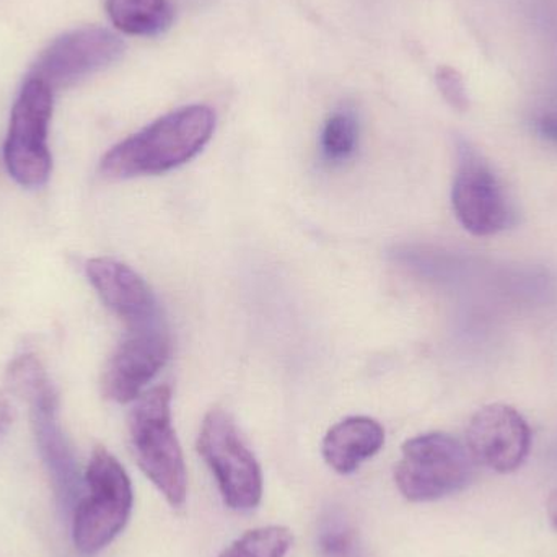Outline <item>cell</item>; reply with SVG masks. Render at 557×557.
<instances>
[{
  "label": "cell",
  "mask_w": 557,
  "mask_h": 557,
  "mask_svg": "<svg viewBox=\"0 0 557 557\" xmlns=\"http://www.w3.org/2000/svg\"><path fill=\"white\" fill-rule=\"evenodd\" d=\"M473 465L467 445L444 432H429L403 445L395 483L409 503H434L463 491Z\"/></svg>",
  "instance_id": "4"
},
{
  "label": "cell",
  "mask_w": 557,
  "mask_h": 557,
  "mask_svg": "<svg viewBox=\"0 0 557 557\" xmlns=\"http://www.w3.org/2000/svg\"><path fill=\"white\" fill-rule=\"evenodd\" d=\"M108 15L120 32L157 36L172 26L175 12L169 0H104Z\"/></svg>",
  "instance_id": "14"
},
{
  "label": "cell",
  "mask_w": 557,
  "mask_h": 557,
  "mask_svg": "<svg viewBox=\"0 0 557 557\" xmlns=\"http://www.w3.org/2000/svg\"><path fill=\"white\" fill-rule=\"evenodd\" d=\"M7 385L13 393L28 401L45 389L51 388L45 369L33 356H22L13 360L7 370Z\"/></svg>",
  "instance_id": "17"
},
{
  "label": "cell",
  "mask_w": 557,
  "mask_h": 557,
  "mask_svg": "<svg viewBox=\"0 0 557 557\" xmlns=\"http://www.w3.org/2000/svg\"><path fill=\"white\" fill-rule=\"evenodd\" d=\"M435 84L441 91L444 100L450 104L454 110L465 113L470 108V97H468L467 85H465L463 75L450 65H441L435 72Z\"/></svg>",
  "instance_id": "18"
},
{
  "label": "cell",
  "mask_w": 557,
  "mask_h": 557,
  "mask_svg": "<svg viewBox=\"0 0 557 557\" xmlns=\"http://www.w3.org/2000/svg\"><path fill=\"white\" fill-rule=\"evenodd\" d=\"M385 444V431L375 419L352 416L334 424L324 435L321 454L331 470L350 474L375 457Z\"/></svg>",
  "instance_id": "13"
},
{
  "label": "cell",
  "mask_w": 557,
  "mask_h": 557,
  "mask_svg": "<svg viewBox=\"0 0 557 557\" xmlns=\"http://www.w3.org/2000/svg\"><path fill=\"white\" fill-rule=\"evenodd\" d=\"M134 458L173 509L185 506L188 473L172 422V389L156 386L136 399L129 414Z\"/></svg>",
  "instance_id": "2"
},
{
  "label": "cell",
  "mask_w": 557,
  "mask_h": 557,
  "mask_svg": "<svg viewBox=\"0 0 557 557\" xmlns=\"http://www.w3.org/2000/svg\"><path fill=\"white\" fill-rule=\"evenodd\" d=\"M202 460L218 481L228 509L250 512L263 499V471L228 412L212 409L198 437Z\"/></svg>",
  "instance_id": "5"
},
{
  "label": "cell",
  "mask_w": 557,
  "mask_h": 557,
  "mask_svg": "<svg viewBox=\"0 0 557 557\" xmlns=\"http://www.w3.org/2000/svg\"><path fill=\"white\" fill-rule=\"evenodd\" d=\"M546 513H548L549 525L557 533V490L549 493L548 500H546Z\"/></svg>",
  "instance_id": "20"
},
{
  "label": "cell",
  "mask_w": 557,
  "mask_h": 557,
  "mask_svg": "<svg viewBox=\"0 0 557 557\" xmlns=\"http://www.w3.org/2000/svg\"><path fill=\"white\" fill-rule=\"evenodd\" d=\"M294 545V535L285 527L271 525L235 540L218 557H287Z\"/></svg>",
  "instance_id": "16"
},
{
  "label": "cell",
  "mask_w": 557,
  "mask_h": 557,
  "mask_svg": "<svg viewBox=\"0 0 557 557\" xmlns=\"http://www.w3.org/2000/svg\"><path fill=\"white\" fill-rule=\"evenodd\" d=\"M13 419H15V409H13L12 401H10L9 396L0 393V438L9 432Z\"/></svg>",
  "instance_id": "19"
},
{
  "label": "cell",
  "mask_w": 557,
  "mask_h": 557,
  "mask_svg": "<svg viewBox=\"0 0 557 557\" xmlns=\"http://www.w3.org/2000/svg\"><path fill=\"white\" fill-rule=\"evenodd\" d=\"M467 448L474 463L500 474L519 470L532 448L529 422L503 403L483 406L467 428Z\"/></svg>",
  "instance_id": "10"
},
{
  "label": "cell",
  "mask_w": 557,
  "mask_h": 557,
  "mask_svg": "<svg viewBox=\"0 0 557 557\" xmlns=\"http://www.w3.org/2000/svg\"><path fill=\"white\" fill-rule=\"evenodd\" d=\"M359 144V121L354 111H334L321 131V156L331 165H341L356 153Z\"/></svg>",
  "instance_id": "15"
},
{
  "label": "cell",
  "mask_w": 557,
  "mask_h": 557,
  "mask_svg": "<svg viewBox=\"0 0 557 557\" xmlns=\"http://www.w3.org/2000/svg\"><path fill=\"white\" fill-rule=\"evenodd\" d=\"M87 496L72 510V542L82 555H97L126 529L133 512V484L123 465L97 447L85 470Z\"/></svg>",
  "instance_id": "3"
},
{
  "label": "cell",
  "mask_w": 557,
  "mask_h": 557,
  "mask_svg": "<svg viewBox=\"0 0 557 557\" xmlns=\"http://www.w3.org/2000/svg\"><path fill=\"white\" fill-rule=\"evenodd\" d=\"M88 281L103 304L127 326L159 323V304L147 282L136 271L111 258H95L85 267Z\"/></svg>",
  "instance_id": "12"
},
{
  "label": "cell",
  "mask_w": 557,
  "mask_h": 557,
  "mask_svg": "<svg viewBox=\"0 0 557 557\" xmlns=\"http://www.w3.org/2000/svg\"><path fill=\"white\" fill-rule=\"evenodd\" d=\"M52 116V88L29 77L20 90L3 144L7 172L23 188H38L51 175L52 160L48 147Z\"/></svg>",
  "instance_id": "6"
},
{
  "label": "cell",
  "mask_w": 557,
  "mask_h": 557,
  "mask_svg": "<svg viewBox=\"0 0 557 557\" xmlns=\"http://www.w3.org/2000/svg\"><path fill=\"white\" fill-rule=\"evenodd\" d=\"M214 129L211 108H180L114 146L101 160V175L127 180L172 172L195 159L208 146Z\"/></svg>",
  "instance_id": "1"
},
{
  "label": "cell",
  "mask_w": 557,
  "mask_h": 557,
  "mask_svg": "<svg viewBox=\"0 0 557 557\" xmlns=\"http://www.w3.org/2000/svg\"><path fill=\"white\" fill-rule=\"evenodd\" d=\"M32 403V425L42 463L48 471L55 500L72 513L82 491L81 471L58 418V399L51 388L39 393Z\"/></svg>",
  "instance_id": "11"
},
{
  "label": "cell",
  "mask_w": 557,
  "mask_h": 557,
  "mask_svg": "<svg viewBox=\"0 0 557 557\" xmlns=\"http://www.w3.org/2000/svg\"><path fill=\"white\" fill-rule=\"evenodd\" d=\"M451 202L461 227L476 237L506 231L512 219L499 178L483 157L468 146L460 147Z\"/></svg>",
  "instance_id": "7"
},
{
  "label": "cell",
  "mask_w": 557,
  "mask_h": 557,
  "mask_svg": "<svg viewBox=\"0 0 557 557\" xmlns=\"http://www.w3.org/2000/svg\"><path fill=\"white\" fill-rule=\"evenodd\" d=\"M172 356L169 331L159 323L129 327L104 367L101 388L111 401H136Z\"/></svg>",
  "instance_id": "8"
},
{
  "label": "cell",
  "mask_w": 557,
  "mask_h": 557,
  "mask_svg": "<svg viewBox=\"0 0 557 557\" xmlns=\"http://www.w3.org/2000/svg\"><path fill=\"white\" fill-rule=\"evenodd\" d=\"M124 42L100 26L74 29L59 36L45 49L32 77L51 88L69 87L75 82L110 67L123 55Z\"/></svg>",
  "instance_id": "9"
},
{
  "label": "cell",
  "mask_w": 557,
  "mask_h": 557,
  "mask_svg": "<svg viewBox=\"0 0 557 557\" xmlns=\"http://www.w3.org/2000/svg\"><path fill=\"white\" fill-rule=\"evenodd\" d=\"M542 131L546 136L557 140V116H548L542 121Z\"/></svg>",
  "instance_id": "21"
}]
</instances>
